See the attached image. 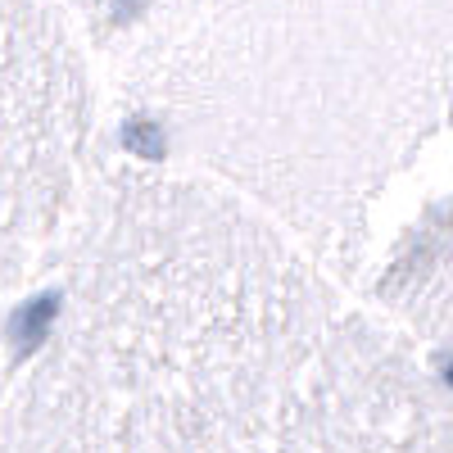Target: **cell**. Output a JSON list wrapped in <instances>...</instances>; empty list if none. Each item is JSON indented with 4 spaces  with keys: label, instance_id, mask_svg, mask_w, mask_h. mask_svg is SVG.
Wrapping results in <instances>:
<instances>
[{
    "label": "cell",
    "instance_id": "obj_1",
    "mask_svg": "<svg viewBox=\"0 0 453 453\" xmlns=\"http://www.w3.org/2000/svg\"><path fill=\"white\" fill-rule=\"evenodd\" d=\"M277 218L104 164L0 376V453H422L403 363Z\"/></svg>",
    "mask_w": 453,
    "mask_h": 453
},
{
    "label": "cell",
    "instance_id": "obj_2",
    "mask_svg": "<svg viewBox=\"0 0 453 453\" xmlns=\"http://www.w3.org/2000/svg\"><path fill=\"white\" fill-rule=\"evenodd\" d=\"M96 78L46 0H0V376L104 168Z\"/></svg>",
    "mask_w": 453,
    "mask_h": 453
}]
</instances>
